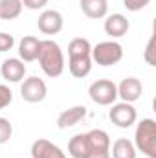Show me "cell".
Segmentation results:
<instances>
[{
  "label": "cell",
  "instance_id": "6da1fadb",
  "mask_svg": "<svg viewBox=\"0 0 156 158\" xmlns=\"http://www.w3.org/2000/svg\"><path fill=\"white\" fill-rule=\"evenodd\" d=\"M68 68L70 74L77 79L86 77L92 70V44L88 39H77L70 40L68 44Z\"/></svg>",
  "mask_w": 156,
  "mask_h": 158
},
{
  "label": "cell",
  "instance_id": "7a4b0ae2",
  "mask_svg": "<svg viewBox=\"0 0 156 158\" xmlns=\"http://www.w3.org/2000/svg\"><path fill=\"white\" fill-rule=\"evenodd\" d=\"M39 64L48 77H59L64 72V55L55 40H40L39 44Z\"/></svg>",
  "mask_w": 156,
  "mask_h": 158
},
{
  "label": "cell",
  "instance_id": "3957f363",
  "mask_svg": "<svg viewBox=\"0 0 156 158\" xmlns=\"http://www.w3.org/2000/svg\"><path fill=\"white\" fill-rule=\"evenodd\" d=\"M134 147L140 149L145 156L156 158V123L154 119L145 118L136 127L134 134Z\"/></svg>",
  "mask_w": 156,
  "mask_h": 158
},
{
  "label": "cell",
  "instance_id": "277c9868",
  "mask_svg": "<svg viewBox=\"0 0 156 158\" xmlns=\"http://www.w3.org/2000/svg\"><path fill=\"white\" fill-rule=\"evenodd\" d=\"M123 59V48L116 40H103L92 48V61L99 66H112Z\"/></svg>",
  "mask_w": 156,
  "mask_h": 158
},
{
  "label": "cell",
  "instance_id": "5b68a950",
  "mask_svg": "<svg viewBox=\"0 0 156 158\" xmlns=\"http://www.w3.org/2000/svg\"><path fill=\"white\" fill-rule=\"evenodd\" d=\"M90 99L97 105H114V101L117 99V86L110 81V79H97L90 85L88 88Z\"/></svg>",
  "mask_w": 156,
  "mask_h": 158
},
{
  "label": "cell",
  "instance_id": "8992f818",
  "mask_svg": "<svg viewBox=\"0 0 156 158\" xmlns=\"http://www.w3.org/2000/svg\"><path fill=\"white\" fill-rule=\"evenodd\" d=\"M109 118H110V121H112L116 127H119V129H129V127H132V125L136 123L138 112H136V109L132 107V103L121 101V103L112 105V109H110V112H109Z\"/></svg>",
  "mask_w": 156,
  "mask_h": 158
},
{
  "label": "cell",
  "instance_id": "52a82bcc",
  "mask_svg": "<svg viewBox=\"0 0 156 158\" xmlns=\"http://www.w3.org/2000/svg\"><path fill=\"white\" fill-rule=\"evenodd\" d=\"M46 94H48L46 83L40 77H37V76L24 79V83L20 86V96L28 103H39V101H42L46 98Z\"/></svg>",
  "mask_w": 156,
  "mask_h": 158
},
{
  "label": "cell",
  "instance_id": "ba28073f",
  "mask_svg": "<svg viewBox=\"0 0 156 158\" xmlns=\"http://www.w3.org/2000/svg\"><path fill=\"white\" fill-rule=\"evenodd\" d=\"M63 24H64V19L55 9L42 11L39 15V20H37V26H39V30L44 35H57L63 30Z\"/></svg>",
  "mask_w": 156,
  "mask_h": 158
},
{
  "label": "cell",
  "instance_id": "9c48e42d",
  "mask_svg": "<svg viewBox=\"0 0 156 158\" xmlns=\"http://www.w3.org/2000/svg\"><path fill=\"white\" fill-rule=\"evenodd\" d=\"M143 86L142 81L136 77H125L117 85V98H121L125 103H134L142 98Z\"/></svg>",
  "mask_w": 156,
  "mask_h": 158
},
{
  "label": "cell",
  "instance_id": "30bf717a",
  "mask_svg": "<svg viewBox=\"0 0 156 158\" xmlns=\"http://www.w3.org/2000/svg\"><path fill=\"white\" fill-rule=\"evenodd\" d=\"M0 74L9 83H20L24 79V76H26V64L20 59L9 57V59H6L0 64Z\"/></svg>",
  "mask_w": 156,
  "mask_h": 158
},
{
  "label": "cell",
  "instance_id": "8fae6325",
  "mask_svg": "<svg viewBox=\"0 0 156 158\" xmlns=\"http://www.w3.org/2000/svg\"><path fill=\"white\" fill-rule=\"evenodd\" d=\"M86 142H88V153H110V138L103 129H94L86 132Z\"/></svg>",
  "mask_w": 156,
  "mask_h": 158
},
{
  "label": "cell",
  "instance_id": "7c38bea8",
  "mask_svg": "<svg viewBox=\"0 0 156 158\" xmlns=\"http://www.w3.org/2000/svg\"><path fill=\"white\" fill-rule=\"evenodd\" d=\"M31 156L33 158H66V155L61 151V147H57L50 140L39 138L31 145Z\"/></svg>",
  "mask_w": 156,
  "mask_h": 158
},
{
  "label": "cell",
  "instance_id": "4fadbf2b",
  "mask_svg": "<svg viewBox=\"0 0 156 158\" xmlns=\"http://www.w3.org/2000/svg\"><path fill=\"white\" fill-rule=\"evenodd\" d=\"M129 28H130V24H129L127 17L121 15V13H112V15H109L107 20H105V33L110 35L112 39L123 37V35L129 31Z\"/></svg>",
  "mask_w": 156,
  "mask_h": 158
},
{
  "label": "cell",
  "instance_id": "5bb4252c",
  "mask_svg": "<svg viewBox=\"0 0 156 158\" xmlns=\"http://www.w3.org/2000/svg\"><path fill=\"white\" fill-rule=\"evenodd\" d=\"M84 116H86V107L76 105V107H72V109H68V110H64V112L59 114L57 127L59 129H70V127L77 125L81 119H84Z\"/></svg>",
  "mask_w": 156,
  "mask_h": 158
},
{
  "label": "cell",
  "instance_id": "9a60e30c",
  "mask_svg": "<svg viewBox=\"0 0 156 158\" xmlns=\"http://www.w3.org/2000/svg\"><path fill=\"white\" fill-rule=\"evenodd\" d=\"M39 44L40 40L37 37H24L18 44V55H20V61H26V63H31V61H37V55H39Z\"/></svg>",
  "mask_w": 156,
  "mask_h": 158
},
{
  "label": "cell",
  "instance_id": "2e32d148",
  "mask_svg": "<svg viewBox=\"0 0 156 158\" xmlns=\"http://www.w3.org/2000/svg\"><path fill=\"white\" fill-rule=\"evenodd\" d=\"M81 9L88 19H103L109 13L107 0H81Z\"/></svg>",
  "mask_w": 156,
  "mask_h": 158
},
{
  "label": "cell",
  "instance_id": "e0dca14e",
  "mask_svg": "<svg viewBox=\"0 0 156 158\" xmlns=\"http://www.w3.org/2000/svg\"><path fill=\"white\" fill-rule=\"evenodd\" d=\"M112 158H136V147L127 138H117L112 145Z\"/></svg>",
  "mask_w": 156,
  "mask_h": 158
},
{
  "label": "cell",
  "instance_id": "ac0fdd59",
  "mask_svg": "<svg viewBox=\"0 0 156 158\" xmlns=\"http://www.w3.org/2000/svg\"><path fill=\"white\" fill-rule=\"evenodd\" d=\"M88 153V142L86 134H76L68 142V155L72 158H84Z\"/></svg>",
  "mask_w": 156,
  "mask_h": 158
},
{
  "label": "cell",
  "instance_id": "d6986e66",
  "mask_svg": "<svg viewBox=\"0 0 156 158\" xmlns=\"http://www.w3.org/2000/svg\"><path fill=\"white\" fill-rule=\"evenodd\" d=\"M22 7L20 0H0V19L13 20L22 13Z\"/></svg>",
  "mask_w": 156,
  "mask_h": 158
},
{
  "label": "cell",
  "instance_id": "ffe728a7",
  "mask_svg": "<svg viewBox=\"0 0 156 158\" xmlns=\"http://www.w3.org/2000/svg\"><path fill=\"white\" fill-rule=\"evenodd\" d=\"M13 134V125L9 123L7 118H0V145L2 143H7L9 138Z\"/></svg>",
  "mask_w": 156,
  "mask_h": 158
},
{
  "label": "cell",
  "instance_id": "44dd1931",
  "mask_svg": "<svg viewBox=\"0 0 156 158\" xmlns=\"http://www.w3.org/2000/svg\"><path fill=\"white\" fill-rule=\"evenodd\" d=\"M11 101H13V92L9 90V86L0 85V110L6 109Z\"/></svg>",
  "mask_w": 156,
  "mask_h": 158
},
{
  "label": "cell",
  "instance_id": "7402d4cb",
  "mask_svg": "<svg viewBox=\"0 0 156 158\" xmlns=\"http://www.w3.org/2000/svg\"><path fill=\"white\" fill-rule=\"evenodd\" d=\"M149 2L151 0H123V4L129 11H142L143 7L149 6Z\"/></svg>",
  "mask_w": 156,
  "mask_h": 158
},
{
  "label": "cell",
  "instance_id": "603a6c76",
  "mask_svg": "<svg viewBox=\"0 0 156 158\" xmlns=\"http://www.w3.org/2000/svg\"><path fill=\"white\" fill-rule=\"evenodd\" d=\"M13 46H15V39H13V35L0 31V52H7V50H11Z\"/></svg>",
  "mask_w": 156,
  "mask_h": 158
},
{
  "label": "cell",
  "instance_id": "cb8c5ba5",
  "mask_svg": "<svg viewBox=\"0 0 156 158\" xmlns=\"http://www.w3.org/2000/svg\"><path fill=\"white\" fill-rule=\"evenodd\" d=\"M22 2V6L24 7H28V9H40V7H44L46 4H48V0H20Z\"/></svg>",
  "mask_w": 156,
  "mask_h": 158
},
{
  "label": "cell",
  "instance_id": "d4e9b609",
  "mask_svg": "<svg viewBox=\"0 0 156 158\" xmlns=\"http://www.w3.org/2000/svg\"><path fill=\"white\" fill-rule=\"evenodd\" d=\"M153 52H154V37H151V39H149V44H147V48H145V61H147L151 66H154Z\"/></svg>",
  "mask_w": 156,
  "mask_h": 158
}]
</instances>
